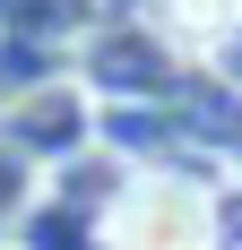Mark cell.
<instances>
[{
	"label": "cell",
	"instance_id": "6da1fadb",
	"mask_svg": "<svg viewBox=\"0 0 242 250\" xmlns=\"http://www.w3.org/2000/svg\"><path fill=\"white\" fill-rule=\"evenodd\" d=\"M225 216L199 173H139L104 207V250H217Z\"/></svg>",
	"mask_w": 242,
	"mask_h": 250
},
{
	"label": "cell",
	"instance_id": "7a4b0ae2",
	"mask_svg": "<svg viewBox=\"0 0 242 250\" xmlns=\"http://www.w3.org/2000/svg\"><path fill=\"white\" fill-rule=\"evenodd\" d=\"M147 26H156L173 52H208V61H217V52L234 43V26H242V0H147Z\"/></svg>",
	"mask_w": 242,
	"mask_h": 250
}]
</instances>
